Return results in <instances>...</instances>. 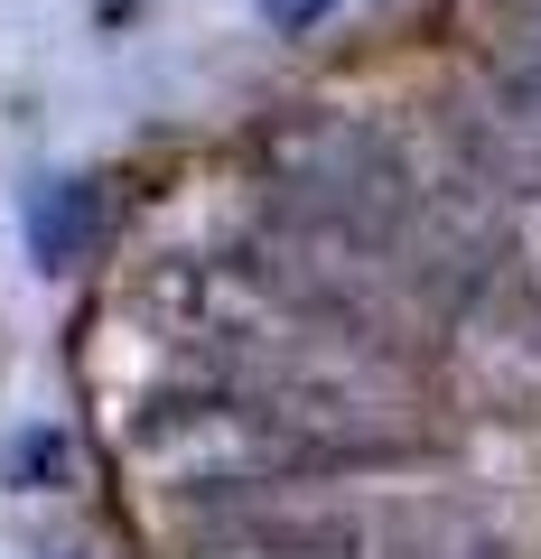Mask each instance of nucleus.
<instances>
[{"instance_id":"obj_1","label":"nucleus","mask_w":541,"mask_h":559,"mask_svg":"<svg viewBox=\"0 0 541 559\" xmlns=\"http://www.w3.org/2000/svg\"><path fill=\"white\" fill-rule=\"evenodd\" d=\"M103 242V197L94 178H47L38 197H28V252L47 261V271H84Z\"/></svg>"},{"instance_id":"obj_2","label":"nucleus","mask_w":541,"mask_h":559,"mask_svg":"<svg viewBox=\"0 0 541 559\" xmlns=\"http://www.w3.org/2000/svg\"><path fill=\"white\" fill-rule=\"evenodd\" d=\"M66 476H75L66 429H20V439H10V485H66Z\"/></svg>"},{"instance_id":"obj_3","label":"nucleus","mask_w":541,"mask_h":559,"mask_svg":"<svg viewBox=\"0 0 541 559\" xmlns=\"http://www.w3.org/2000/svg\"><path fill=\"white\" fill-rule=\"evenodd\" d=\"M261 10H271V28H308V20H327L337 0H261Z\"/></svg>"}]
</instances>
